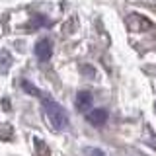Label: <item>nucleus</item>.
<instances>
[{
	"mask_svg": "<svg viewBox=\"0 0 156 156\" xmlns=\"http://www.w3.org/2000/svg\"><path fill=\"white\" fill-rule=\"evenodd\" d=\"M43 111H45V117L51 125V129L55 131H65L66 125H68V117H66V111L62 109L61 104H57L55 100H47L43 98Z\"/></svg>",
	"mask_w": 156,
	"mask_h": 156,
	"instance_id": "obj_1",
	"label": "nucleus"
},
{
	"mask_svg": "<svg viewBox=\"0 0 156 156\" xmlns=\"http://www.w3.org/2000/svg\"><path fill=\"white\" fill-rule=\"evenodd\" d=\"M51 53H53V45L49 39H39L35 43V57L39 58L41 62H45L51 58Z\"/></svg>",
	"mask_w": 156,
	"mask_h": 156,
	"instance_id": "obj_2",
	"label": "nucleus"
},
{
	"mask_svg": "<svg viewBox=\"0 0 156 156\" xmlns=\"http://www.w3.org/2000/svg\"><path fill=\"white\" fill-rule=\"evenodd\" d=\"M92 101H94V98H92L90 92H78L76 94V109L82 111V113H88L92 109Z\"/></svg>",
	"mask_w": 156,
	"mask_h": 156,
	"instance_id": "obj_3",
	"label": "nucleus"
},
{
	"mask_svg": "<svg viewBox=\"0 0 156 156\" xmlns=\"http://www.w3.org/2000/svg\"><path fill=\"white\" fill-rule=\"evenodd\" d=\"M88 123H92L94 127H101L107 121V111L105 109H90L86 113Z\"/></svg>",
	"mask_w": 156,
	"mask_h": 156,
	"instance_id": "obj_4",
	"label": "nucleus"
},
{
	"mask_svg": "<svg viewBox=\"0 0 156 156\" xmlns=\"http://www.w3.org/2000/svg\"><path fill=\"white\" fill-rule=\"evenodd\" d=\"M12 66V55L8 51H0V74H6Z\"/></svg>",
	"mask_w": 156,
	"mask_h": 156,
	"instance_id": "obj_5",
	"label": "nucleus"
},
{
	"mask_svg": "<svg viewBox=\"0 0 156 156\" xmlns=\"http://www.w3.org/2000/svg\"><path fill=\"white\" fill-rule=\"evenodd\" d=\"M33 146H35V156H51L49 146L41 139H33Z\"/></svg>",
	"mask_w": 156,
	"mask_h": 156,
	"instance_id": "obj_6",
	"label": "nucleus"
},
{
	"mask_svg": "<svg viewBox=\"0 0 156 156\" xmlns=\"http://www.w3.org/2000/svg\"><path fill=\"white\" fill-rule=\"evenodd\" d=\"M22 86H23V90H26V92H29L31 96H41V92H39L35 86H31L29 82H26V80H23V82H22Z\"/></svg>",
	"mask_w": 156,
	"mask_h": 156,
	"instance_id": "obj_7",
	"label": "nucleus"
},
{
	"mask_svg": "<svg viewBox=\"0 0 156 156\" xmlns=\"http://www.w3.org/2000/svg\"><path fill=\"white\" fill-rule=\"evenodd\" d=\"M86 156H107V154L100 148H86Z\"/></svg>",
	"mask_w": 156,
	"mask_h": 156,
	"instance_id": "obj_8",
	"label": "nucleus"
}]
</instances>
